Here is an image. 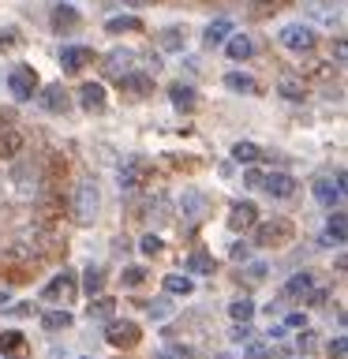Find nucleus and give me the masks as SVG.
Segmentation results:
<instances>
[{
    "label": "nucleus",
    "instance_id": "2f4dec72",
    "mask_svg": "<svg viewBox=\"0 0 348 359\" xmlns=\"http://www.w3.org/2000/svg\"><path fill=\"white\" fill-rule=\"evenodd\" d=\"M229 314H232V322H251L255 318V303L251 299H232Z\"/></svg>",
    "mask_w": 348,
    "mask_h": 359
},
{
    "label": "nucleus",
    "instance_id": "4468645a",
    "mask_svg": "<svg viewBox=\"0 0 348 359\" xmlns=\"http://www.w3.org/2000/svg\"><path fill=\"white\" fill-rule=\"evenodd\" d=\"M0 355L4 359H27L30 355V341L19 330H4L0 333Z\"/></svg>",
    "mask_w": 348,
    "mask_h": 359
},
{
    "label": "nucleus",
    "instance_id": "2eb2a0df",
    "mask_svg": "<svg viewBox=\"0 0 348 359\" xmlns=\"http://www.w3.org/2000/svg\"><path fill=\"white\" fill-rule=\"evenodd\" d=\"M105 101H109V94H105V86H101V83H83V86H79V105H83L86 112H101V109H105Z\"/></svg>",
    "mask_w": 348,
    "mask_h": 359
},
{
    "label": "nucleus",
    "instance_id": "b1692460",
    "mask_svg": "<svg viewBox=\"0 0 348 359\" xmlns=\"http://www.w3.org/2000/svg\"><path fill=\"white\" fill-rule=\"evenodd\" d=\"M311 288H314V277L307 273V269H303V273H296V277H292L288 285H285V292H281V299H292V296H307Z\"/></svg>",
    "mask_w": 348,
    "mask_h": 359
},
{
    "label": "nucleus",
    "instance_id": "7ed1b4c3",
    "mask_svg": "<svg viewBox=\"0 0 348 359\" xmlns=\"http://www.w3.org/2000/svg\"><path fill=\"white\" fill-rule=\"evenodd\" d=\"M277 41L285 45L288 53H311L314 45H319V34H314L311 27H303V22H288V27H281Z\"/></svg>",
    "mask_w": 348,
    "mask_h": 359
},
{
    "label": "nucleus",
    "instance_id": "a18cd8bd",
    "mask_svg": "<svg viewBox=\"0 0 348 359\" xmlns=\"http://www.w3.org/2000/svg\"><path fill=\"white\" fill-rule=\"evenodd\" d=\"M218 359H232V355H218Z\"/></svg>",
    "mask_w": 348,
    "mask_h": 359
},
{
    "label": "nucleus",
    "instance_id": "9b49d317",
    "mask_svg": "<svg viewBox=\"0 0 348 359\" xmlns=\"http://www.w3.org/2000/svg\"><path fill=\"white\" fill-rule=\"evenodd\" d=\"M41 109L45 112H56V116H64L67 109H72V94L60 86V83H49V86H41Z\"/></svg>",
    "mask_w": 348,
    "mask_h": 359
},
{
    "label": "nucleus",
    "instance_id": "a19ab883",
    "mask_svg": "<svg viewBox=\"0 0 348 359\" xmlns=\"http://www.w3.org/2000/svg\"><path fill=\"white\" fill-rule=\"evenodd\" d=\"M300 348H303V352H311V348H314V333H303L300 337Z\"/></svg>",
    "mask_w": 348,
    "mask_h": 359
},
{
    "label": "nucleus",
    "instance_id": "aec40b11",
    "mask_svg": "<svg viewBox=\"0 0 348 359\" xmlns=\"http://www.w3.org/2000/svg\"><path fill=\"white\" fill-rule=\"evenodd\" d=\"M344 236H348V217L341 210L333 213L330 221H326V232H322V243H344Z\"/></svg>",
    "mask_w": 348,
    "mask_h": 359
},
{
    "label": "nucleus",
    "instance_id": "5701e85b",
    "mask_svg": "<svg viewBox=\"0 0 348 359\" xmlns=\"http://www.w3.org/2000/svg\"><path fill=\"white\" fill-rule=\"evenodd\" d=\"M161 285H165L168 296H191V292H195V280H191L187 273H168Z\"/></svg>",
    "mask_w": 348,
    "mask_h": 359
},
{
    "label": "nucleus",
    "instance_id": "4c0bfd02",
    "mask_svg": "<svg viewBox=\"0 0 348 359\" xmlns=\"http://www.w3.org/2000/svg\"><path fill=\"white\" fill-rule=\"evenodd\" d=\"M139 247H142V255H161V247H165V243L157 240V236H142V243H139Z\"/></svg>",
    "mask_w": 348,
    "mask_h": 359
},
{
    "label": "nucleus",
    "instance_id": "dca6fc26",
    "mask_svg": "<svg viewBox=\"0 0 348 359\" xmlns=\"http://www.w3.org/2000/svg\"><path fill=\"white\" fill-rule=\"evenodd\" d=\"M116 79H120V90H128L131 97H146L154 90V79L146 75V72H123Z\"/></svg>",
    "mask_w": 348,
    "mask_h": 359
},
{
    "label": "nucleus",
    "instance_id": "a211bd4d",
    "mask_svg": "<svg viewBox=\"0 0 348 359\" xmlns=\"http://www.w3.org/2000/svg\"><path fill=\"white\" fill-rule=\"evenodd\" d=\"M79 22H83V15H79V11L72 8V4H56L53 8V30H75Z\"/></svg>",
    "mask_w": 348,
    "mask_h": 359
},
{
    "label": "nucleus",
    "instance_id": "c03bdc74",
    "mask_svg": "<svg viewBox=\"0 0 348 359\" xmlns=\"http://www.w3.org/2000/svg\"><path fill=\"white\" fill-rule=\"evenodd\" d=\"M157 359H176V355H173V352H161V355H157Z\"/></svg>",
    "mask_w": 348,
    "mask_h": 359
},
{
    "label": "nucleus",
    "instance_id": "20e7f679",
    "mask_svg": "<svg viewBox=\"0 0 348 359\" xmlns=\"http://www.w3.org/2000/svg\"><path fill=\"white\" fill-rule=\"evenodd\" d=\"M8 90H11V97H15V101H30L34 94H38V72L27 67V64L11 67V72H8Z\"/></svg>",
    "mask_w": 348,
    "mask_h": 359
},
{
    "label": "nucleus",
    "instance_id": "58836bf2",
    "mask_svg": "<svg viewBox=\"0 0 348 359\" xmlns=\"http://www.w3.org/2000/svg\"><path fill=\"white\" fill-rule=\"evenodd\" d=\"M251 337V322H236V330H232V341H247Z\"/></svg>",
    "mask_w": 348,
    "mask_h": 359
},
{
    "label": "nucleus",
    "instance_id": "f3484780",
    "mask_svg": "<svg viewBox=\"0 0 348 359\" xmlns=\"http://www.w3.org/2000/svg\"><path fill=\"white\" fill-rule=\"evenodd\" d=\"M168 97H173V105L180 112H195V105H199L195 86H187V83H173V86H168Z\"/></svg>",
    "mask_w": 348,
    "mask_h": 359
},
{
    "label": "nucleus",
    "instance_id": "6e6552de",
    "mask_svg": "<svg viewBox=\"0 0 348 359\" xmlns=\"http://www.w3.org/2000/svg\"><path fill=\"white\" fill-rule=\"evenodd\" d=\"M105 341H109L112 348H120V352H123V348H135V344L142 341V330H139L135 322H109Z\"/></svg>",
    "mask_w": 348,
    "mask_h": 359
},
{
    "label": "nucleus",
    "instance_id": "412c9836",
    "mask_svg": "<svg viewBox=\"0 0 348 359\" xmlns=\"http://www.w3.org/2000/svg\"><path fill=\"white\" fill-rule=\"evenodd\" d=\"M131 60H135V53H128V49H112L109 56H105V75H123L131 67Z\"/></svg>",
    "mask_w": 348,
    "mask_h": 359
},
{
    "label": "nucleus",
    "instance_id": "ea45409f",
    "mask_svg": "<svg viewBox=\"0 0 348 359\" xmlns=\"http://www.w3.org/2000/svg\"><path fill=\"white\" fill-rule=\"evenodd\" d=\"M243 184H247V187H258V184H262V172H258V168H247V172H243Z\"/></svg>",
    "mask_w": 348,
    "mask_h": 359
},
{
    "label": "nucleus",
    "instance_id": "ddd939ff",
    "mask_svg": "<svg viewBox=\"0 0 348 359\" xmlns=\"http://www.w3.org/2000/svg\"><path fill=\"white\" fill-rule=\"evenodd\" d=\"M258 187H266L269 198H292L296 195V180H292L288 172H266Z\"/></svg>",
    "mask_w": 348,
    "mask_h": 359
},
{
    "label": "nucleus",
    "instance_id": "c85d7f7f",
    "mask_svg": "<svg viewBox=\"0 0 348 359\" xmlns=\"http://www.w3.org/2000/svg\"><path fill=\"white\" fill-rule=\"evenodd\" d=\"M184 266L191 269V273H202V277H206V273H213V269H218V262H213V255H206V251H191Z\"/></svg>",
    "mask_w": 348,
    "mask_h": 359
},
{
    "label": "nucleus",
    "instance_id": "4be33fe9",
    "mask_svg": "<svg viewBox=\"0 0 348 359\" xmlns=\"http://www.w3.org/2000/svg\"><path fill=\"white\" fill-rule=\"evenodd\" d=\"M41 325H45L49 333H60V330H72L75 318H72V311H45V314H41Z\"/></svg>",
    "mask_w": 348,
    "mask_h": 359
},
{
    "label": "nucleus",
    "instance_id": "f03ea898",
    "mask_svg": "<svg viewBox=\"0 0 348 359\" xmlns=\"http://www.w3.org/2000/svg\"><path fill=\"white\" fill-rule=\"evenodd\" d=\"M288 240H296V224L288 217H269L255 224V247H288Z\"/></svg>",
    "mask_w": 348,
    "mask_h": 359
},
{
    "label": "nucleus",
    "instance_id": "c9c22d12",
    "mask_svg": "<svg viewBox=\"0 0 348 359\" xmlns=\"http://www.w3.org/2000/svg\"><path fill=\"white\" fill-rule=\"evenodd\" d=\"M120 280H123L128 288H135V285H142V280H146V269H142V266H128V269L120 273Z\"/></svg>",
    "mask_w": 348,
    "mask_h": 359
},
{
    "label": "nucleus",
    "instance_id": "9d476101",
    "mask_svg": "<svg viewBox=\"0 0 348 359\" xmlns=\"http://www.w3.org/2000/svg\"><path fill=\"white\" fill-rule=\"evenodd\" d=\"M22 146H27L22 131H19L11 120H0V161H11V157H19Z\"/></svg>",
    "mask_w": 348,
    "mask_h": 359
},
{
    "label": "nucleus",
    "instance_id": "7c9ffc66",
    "mask_svg": "<svg viewBox=\"0 0 348 359\" xmlns=\"http://www.w3.org/2000/svg\"><path fill=\"white\" fill-rule=\"evenodd\" d=\"M258 157H262V150H258L255 142H236L232 146V161H240V165H251Z\"/></svg>",
    "mask_w": 348,
    "mask_h": 359
},
{
    "label": "nucleus",
    "instance_id": "37998d69",
    "mask_svg": "<svg viewBox=\"0 0 348 359\" xmlns=\"http://www.w3.org/2000/svg\"><path fill=\"white\" fill-rule=\"evenodd\" d=\"M251 4H255V8H274L277 0H251Z\"/></svg>",
    "mask_w": 348,
    "mask_h": 359
},
{
    "label": "nucleus",
    "instance_id": "bb28decb",
    "mask_svg": "<svg viewBox=\"0 0 348 359\" xmlns=\"http://www.w3.org/2000/svg\"><path fill=\"white\" fill-rule=\"evenodd\" d=\"M112 314H116V299H109V296H94V303H90L86 307V318L94 322V318H112Z\"/></svg>",
    "mask_w": 348,
    "mask_h": 359
},
{
    "label": "nucleus",
    "instance_id": "6ab92c4d",
    "mask_svg": "<svg viewBox=\"0 0 348 359\" xmlns=\"http://www.w3.org/2000/svg\"><path fill=\"white\" fill-rule=\"evenodd\" d=\"M225 53H229V60H247V56L255 53V45L247 34H229V38H225Z\"/></svg>",
    "mask_w": 348,
    "mask_h": 359
},
{
    "label": "nucleus",
    "instance_id": "79ce46f5",
    "mask_svg": "<svg viewBox=\"0 0 348 359\" xmlns=\"http://www.w3.org/2000/svg\"><path fill=\"white\" fill-rule=\"evenodd\" d=\"M247 355H251V359H266V348H262V344H255V348H251V352H247Z\"/></svg>",
    "mask_w": 348,
    "mask_h": 359
},
{
    "label": "nucleus",
    "instance_id": "cd10ccee",
    "mask_svg": "<svg viewBox=\"0 0 348 359\" xmlns=\"http://www.w3.org/2000/svg\"><path fill=\"white\" fill-rule=\"evenodd\" d=\"M229 34H232V22H229V19H213L210 27L202 30V41H206V45H221Z\"/></svg>",
    "mask_w": 348,
    "mask_h": 359
},
{
    "label": "nucleus",
    "instance_id": "393cba45",
    "mask_svg": "<svg viewBox=\"0 0 348 359\" xmlns=\"http://www.w3.org/2000/svg\"><path fill=\"white\" fill-rule=\"evenodd\" d=\"M225 86H229L232 94H258V83L251 75H243V72H229L225 75Z\"/></svg>",
    "mask_w": 348,
    "mask_h": 359
},
{
    "label": "nucleus",
    "instance_id": "0eeeda50",
    "mask_svg": "<svg viewBox=\"0 0 348 359\" xmlns=\"http://www.w3.org/2000/svg\"><path fill=\"white\" fill-rule=\"evenodd\" d=\"M225 224H229V232H247V229H255V224H258V206H255V202H232Z\"/></svg>",
    "mask_w": 348,
    "mask_h": 359
},
{
    "label": "nucleus",
    "instance_id": "c756f323",
    "mask_svg": "<svg viewBox=\"0 0 348 359\" xmlns=\"http://www.w3.org/2000/svg\"><path fill=\"white\" fill-rule=\"evenodd\" d=\"M277 94L285 101H303V97H307V83H300V79H281Z\"/></svg>",
    "mask_w": 348,
    "mask_h": 359
},
{
    "label": "nucleus",
    "instance_id": "f8f14e48",
    "mask_svg": "<svg viewBox=\"0 0 348 359\" xmlns=\"http://www.w3.org/2000/svg\"><path fill=\"white\" fill-rule=\"evenodd\" d=\"M86 64H94V49H86V45H64V53H60V67H64L67 75L83 72Z\"/></svg>",
    "mask_w": 348,
    "mask_h": 359
},
{
    "label": "nucleus",
    "instance_id": "f257e3e1",
    "mask_svg": "<svg viewBox=\"0 0 348 359\" xmlns=\"http://www.w3.org/2000/svg\"><path fill=\"white\" fill-rule=\"evenodd\" d=\"M98 206H101V195H98L94 180H79L75 191H72V202H67V210H72V221H75V224H94Z\"/></svg>",
    "mask_w": 348,
    "mask_h": 359
},
{
    "label": "nucleus",
    "instance_id": "e433bc0d",
    "mask_svg": "<svg viewBox=\"0 0 348 359\" xmlns=\"http://www.w3.org/2000/svg\"><path fill=\"white\" fill-rule=\"evenodd\" d=\"M326 352H330V359H344L348 355V341L344 337H333V341L326 344Z\"/></svg>",
    "mask_w": 348,
    "mask_h": 359
},
{
    "label": "nucleus",
    "instance_id": "1a4fd4ad",
    "mask_svg": "<svg viewBox=\"0 0 348 359\" xmlns=\"http://www.w3.org/2000/svg\"><path fill=\"white\" fill-rule=\"evenodd\" d=\"M146 180H150V161L146 157H128V161L120 165V187H142Z\"/></svg>",
    "mask_w": 348,
    "mask_h": 359
},
{
    "label": "nucleus",
    "instance_id": "a878e982",
    "mask_svg": "<svg viewBox=\"0 0 348 359\" xmlns=\"http://www.w3.org/2000/svg\"><path fill=\"white\" fill-rule=\"evenodd\" d=\"M105 30H109V34H139V30H146V27H142L139 15H116V19L105 22Z\"/></svg>",
    "mask_w": 348,
    "mask_h": 359
},
{
    "label": "nucleus",
    "instance_id": "49530a36",
    "mask_svg": "<svg viewBox=\"0 0 348 359\" xmlns=\"http://www.w3.org/2000/svg\"><path fill=\"white\" fill-rule=\"evenodd\" d=\"M281 4H292V0H281Z\"/></svg>",
    "mask_w": 348,
    "mask_h": 359
},
{
    "label": "nucleus",
    "instance_id": "f704fd0d",
    "mask_svg": "<svg viewBox=\"0 0 348 359\" xmlns=\"http://www.w3.org/2000/svg\"><path fill=\"white\" fill-rule=\"evenodd\" d=\"M161 49H168V53L184 49V30H180V27H168V30L161 34Z\"/></svg>",
    "mask_w": 348,
    "mask_h": 359
},
{
    "label": "nucleus",
    "instance_id": "473e14b6",
    "mask_svg": "<svg viewBox=\"0 0 348 359\" xmlns=\"http://www.w3.org/2000/svg\"><path fill=\"white\" fill-rule=\"evenodd\" d=\"M83 288L90 292V296H101V288H105V273H101L98 266H90L86 277H83Z\"/></svg>",
    "mask_w": 348,
    "mask_h": 359
},
{
    "label": "nucleus",
    "instance_id": "72a5a7b5",
    "mask_svg": "<svg viewBox=\"0 0 348 359\" xmlns=\"http://www.w3.org/2000/svg\"><path fill=\"white\" fill-rule=\"evenodd\" d=\"M67 176V161L60 154H49V168H45V180H49V184H56V180H64Z\"/></svg>",
    "mask_w": 348,
    "mask_h": 359
},
{
    "label": "nucleus",
    "instance_id": "423d86ee",
    "mask_svg": "<svg viewBox=\"0 0 348 359\" xmlns=\"http://www.w3.org/2000/svg\"><path fill=\"white\" fill-rule=\"evenodd\" d=\"M75 296H79L75 273H60V277H53L49 285L41 288V299H49V303H72Z\"/></svg>",
    "mask_w": 348,
    "mask_h": 359
},
{
    "label": "nucleus",
    "instance_id": "39448f33",
    "mask_svg": "<svg viewBox=\"0 0 348 359\" xmlns=\"http://www.w3.org/2000/svg\"><path fill=\"white\" fill-rule=\"evenodd\" d=\"M314 198H319L326 210H341L344 206V172H337V180L333 176L314 180Z\"/></svg>",
    "mask_w": 348,
    "mask_h": 359
}]
</instances>
